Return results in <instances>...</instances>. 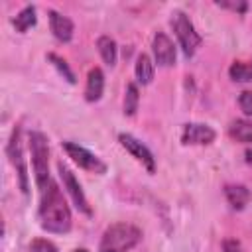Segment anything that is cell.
Here are the masks:
<instances>
[{
    "mask_svg": "<svg viewBox=\"0 0 252 252\" xmlns=\"http://www.w3.org/2000/svg\"><path fill=\"white\" fill-rule=\"evenodd\" d=\"M142 240V230L130 222L110 224L100 238L98 252H128Z\"/></svg>",
    "mask_w": 252,
    "mask_h": 252,
    "instance_id": "7a4b0ae2",
    "label": "cell"
},
{
    "mask_svg": "<svg viewBox=\"0 0 252 252\" xmlns=\"http://www.w3.org/2000/svg\"><path fill=\"white\" fill-rule=\"evenodd\" d=\"M61 146H63V150L67 152V156H69L79 167H83V169H87V171H91V173H104V171H106V163H104L98 156H94L93 152H89L87 148H83V146H79V144H75V142H63Z\"/></svg>",
    "mask_w": 252,
    "mask_h": 252,
    "instance_id": "8992f818",
    "label": "cell"
},
{
    "mask_svg": "<svg viewBox=\"0 0 252 252\" xmlns=\"http://www.w3.org/2000/svg\"><path fill=\"white\" fill-rule=\"evenodd\" d=\"M39 224L47 232L65 234L71 230V211L69 205L59 189V185L51 179L41 189V201H39Z\"/></svg>",
    "mask_w": 252,
    "mask_h": 252,
    "instance_id": "6da1fadb",
    "label": "cell"
},
{
    "mask_svg": "<svg viewBox=\"0 0 252 252\" xmlns=\"http://www.w3.org/2000/svg\"><path fill=\"white\" fill-rule=\"evenodd\" d=\"M57 171H59V177H61V181H63V187L67 189V193H69V197L73 199L75 207H77L81 213H85V215L91 217V215H93V209L89 207V201H87V197H85V193H83L79 181L75 179L73 171H71L67 165H63V163H57Z\"/></svg>",
    "mask_w": 252,
    "mask_h": 252,
    "instance_id": "52a82bcc",
    "label": "cell"
},
{
    "mask_svg": "<svg viewBox=\"0 0 252 252\" xmlns=\"http://www.w3.org/2000/svg\"><path fill=\"white\" fill-rule=\"evenodd\" d=\"M228 134L232 140L240 142V144H252V122L248 120H234L228 126Z\"/></svg>",
    "mask_w": 252,
    "mask_h": 252,
    "instance_id": "5bb4252c",
    "label": "cell"
},
{
    "mask_svg": "<svg viewBox=\"0 0 252 252\" xmlns=\"http://www.w3.org/2000/svg\"><path fill=\"white\" fill-rule=\"evenodd\" d=\"M228 75L236 83H250L252 81V63L246 61H234L228 67Z\"/></svg>",
    "mask_w": 252,
    "mask_h": 252,
    "instance_id": "ac0fdd59",
    "label": "cell"
},
{
    "mask_svg": "<svg viewBox=\"0 0 252 252\" xmlns=\"http://www.w3.org/2000/svg\"><path fill=\"white\" fill-rule=\"evenodd\" d=\"M96 47H98V53H100L102 61L112 67V65L116 63V53H118L116 41H114L112 37H108V35H100V37L96 39Z\"/></svg>",
    "mask_w": 252,
    "mask_h": 252,
    "instance_id": "9a60e30c",
    "label": "cell"
},
{
    "mask_svg": "<svg viewBox=\"0 0 252 252\" xmlns=\"http://www.w3.org/2000/svg\"><path fill=\"white\" fill-rule=\"evenodd\" d=\"M30 152H32V165L35 173V183L39 189H43L51 177H49V148L47 138L41 132L30 134Z\"/></svg>",
    "mask_w": 252,
    "mask_h": 252,
    "instance_id": "3957f363",
    "label": "cell"
},
{
    "mask_svg": "<svg viewBox=\"0 0 252 252\" xmlns=\"http://www.w3.org/2000/svg\"><path fill=\"white\" fill-rule=\"evenodd\" d=\"M73 252H89V250H85V248H77V250H73Z\"/></svg>",
    "mask_w": 252,
    "mask_h": 252,
    "instance_id": "484cf974",
    "label": "cell"
},
{
    "mask_svg": "<svg viewBox=\"0 0 252 252\" xmlns=\"http://www.w3.org/2000/svg\"><path fill=\"white\" fill-rule=\"evenodd\" d=\"M6 154L12 161V165L16 167L18 171V177H20V189L24 195L30 193V185H28V167H26V159H24V152H22V130L20 126L14 128L12 136H10V142L6 146Z\"/></svg>",
    "mask_w": 252,
    "mask_h": 252,
    "instance_id": "5b68a950",
    "label": "cell"
},
{
    "mask_svg": "<svg viewBox=\"0 0 252 252\" xmlns=\"http://www.w3.org/2000/svg\"><path fill=\"white\" fill-rule=\"evenodd\" d=\"M136 79L142 85H150L154 79V63L146 53L138 55V59H136Z\"/></svg>",
    "mask_w": 252,
    "mask_h": 252,
    "instance_id": "2e32d148",
    "label": "cell"
},
{
    "mask_svg": "<svg viewBox=\"0 0 252 252\" xmlns=\"http://www.w3.org/2000/svg\"><path fill=\"white\" fill-rule=\"evenodd\" d=\"M47 59L53 63V67L69 81V83H75V75H73V71L69 69V65H67V61L65 59H61L59 55H55V53H47Z\"/></svg>",
    "mask_w": 252,
    "mask_h": 252,
    "instance_id": "ffe728a7",
    "label": "cell"
},
{
    "mask_svg": "<svg viewBox=\"0 0 252 252\" xmlns=\"http://www.w3.org/2000/svg\"><path fill=\"white\" fill-rule=\"evenodd\" d=\"M222 252H244V248H242V244H240L238 240L226 238V240L222 242Z\"/></svg>",
    "mask_w": 252,
    "mask_h": 252,
    "instance_id": "603a6c76",
    "label": "cell"
},
{
    "mask_svg": "<svg viewBox=\"0 0 252 252\" xmlns=\"http://www.w3.org/2000/svg\"><path fill=\"white\" fill-rule=\"evenodd\" d=\"M217 4L222 6V8H230V10H234V12H240V14L246 10V2H226V0H219Z\"/></svg>",
    "mask_w": 252,
    "mask_h": 252,
    "instance_id": "cb8c5ba5",
    "label": "cell"
},
{
    "mask_svg": "<svg viewBox=\"0 0 252 252\" xmlns=\"http://www.w3.org/2000/svg\"><path fill=\"white\" fill-rule=\"evenodd\" d=\"M246 161L252 163V150H246Z\"/></svg>",
    "mask_w": 252,
    "mask_h": 252,
    "instance_id": "d4e9b609",
    "label": "cell"
},
{
    "mask_svg": "<svg viewBox=\"0 0 252 252\" xmlns=\"http://www.w3.org/2000/svg\"><path fill=\"white\" fill-rule=\"evenodd\" d=\"M49 28H51L53 35L59 41H71L73 32H75L73 22L67 16H63V14L55 12V10H49Z\"/></svg>",
    "mask_w": 252,
    "mask_h": 252,
    "instance_id": "8fae6325",
    "label": "cell"
},
{
    "mask_svg": "<svg viewBox=\"0 0 252 252\" xmlns=\"http://www.w3.org/2000/svg\"><path fill=\"white\" fill-rule=\"evenodd\" d=\"M217 132L207 124H185L181 132V142L187 146H207L215 140Z\"/></svg>",
    "mask_w": 252,
    "mask_h": 252,
    "instance_id": "9c48e42d",
    "label": "cell"
},
{
    "mask_svg": "<svg viewBox=\"0 0 252 252\" xmlns=\"http://www.w3.org/2000/svg\"><path fill=\"white\" fill-rule=\"evenodd\" d=\"M171 24H173L175 35H177V39H179V45H181L185 57H191V55L197 51V47L201 45V35L197 33L195 26L191 24V20L187 18L185 12H173Z\"/></svg>",
    "mask_w": 252,
    "mask_h": 252,
    "instance_id": "277c9868",
    "label": "cell"
},
{
    "mask_svg": "<svg viewBox=\"0 0 252 252\" xmlns=\"http://www.w3.org/2000/svg\"><path fill=\"white\" fill-rule=\"evenodd\" d=\"M238 104L246 116H252V91H242L238 96Z\"/></svg>",
    "mask_w": 252,
    "mask_h": 252,
    "instance_id": "7402d4cb",
    "label": "cell"
},
{
    "mask_svg": "<svg viewBox=\"0 0 252 252\" xmlns=\"http://www.w3.org/2000/svg\"><path fill=\"white\" fill-rule=\"evenodd\" d=\"M104 91V75L98 67H93L87 75V87H85V98L89 102H96L102 96Z\"/></svg>",
    "mask_w": 252,
    "mask_h": 252,
    "instance_id": "7c38bea8",
    "label": "cell"
},
{
    "mask_svg": "<svg viewBox=\"0 0 252 252\" xmlns=\"http://www.w3.org/2000/svg\"><path fill=\"white\" fill-rule=\"evenodd\" d=\"M30 252H57V246L47 238H35L30 244Z\"/></svg>",
    "mask_w": 252,
    "mask_h": 252,
    "instance_id": "44dd1931",
    "label": "cell"
},
{
    "mask_svg": "<svg viewBox=\"0 0 252 252\" xmlns=\"http://www.w3.org/2000/svg\"><path fill=\"white\" fill-rule=\"evenodd\" d=\"M152 47H154V55H156V63L158 65L171 67L175 63V45L163 32H158L154 35Z\"/></svg>",
    "mask_w": 252,
    "mask_h": 252,
    "instance_id": "30bf717a",
    "label": "cell"
},
{
    "mask_svg": "<svg viewBox=\"0 0 252 252\" xmlns=\"http://www.w3.org/2000/svg\"><path fill=\"white\" fill-rule=\"evenodd\" d=\"M35 8L33 6H26L16 18H12V24H14V28L18 30V32H28L32 26H35Z\"/></svg>",
    "mask_w": 252,
    "mask_h": 252,
    "instance_id": "e0dca14e",
    "label": "cell"
},
{
    "mask_svg": "<svg viewBox=\"0 0 252 252\" xmlns=\"http://www.w3.org/2000/svg\"><path fill=\"white\" fill-rule=\"evenodd\" d=\"M224 195H226V201L230 203V207L236 211H242L250 201V191L246 185H226Z\"/></svg>",
    "mask_w": 252,
    "mask_h": 252,
    "instance_id": "4fadbf2b",
    "label": "cell"
},
{
    "mask_svg": "<svg viewBox=\"0 0 252 252\" xmlns=\"http://www.w3.org/2000/svg\"><path fill=\"white\" fill-rule=\"evenodd\" d=\"M138 100H140L138 87H136L134 83H130V85L126 87V96H124V114L134 116L136 110H138Z\"/></svg>",
    "mask_w": 252,
    "mask_h": 252,
    "instance_id": "d6986e66",
    "label": "cell"
},
{
    "mask_svg": "<svg viewBox=\"0 0 252 252\" xmlns=\"http://www.w3.org/2000/svg\"><path fill=\"white\" fill-rule=\"evenodd\" d=\"M118 142L122 144V148H126L150 173H154L156 171V158H154V154L148 150V146H144L140 140H136L132 134H120L118 136Z\"/></svg>",
    "mask_w": 252,
    "mask_h": 252,
    "instance_id": "ba28073f",
    "label": "cell"
}]
</instances>
